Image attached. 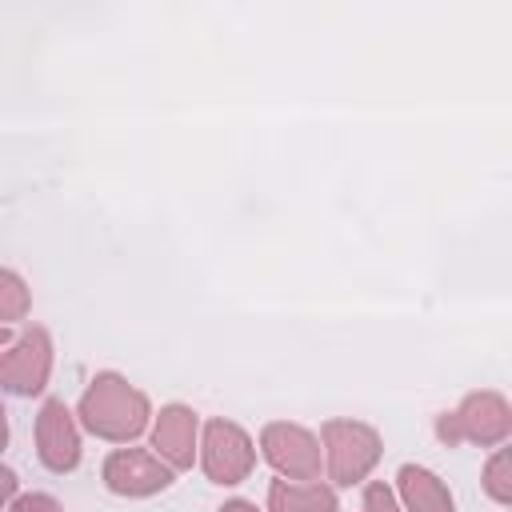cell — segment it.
<instances>
[{"label":"cell","instance_id":"obj_4","mask_svg":"<svg viewBox=\"0 0 512 512\" xmlns=\"http://www.w3.org/2000/svg\"><path fill=\"white\" fill-rule=\"evenodd\" d=\"M200 464L208 472V480L216 484H240L252 464H256V448L248 440V432L232 420H208L204 440H200Z\"/></svg>","mask_w":512,"mask_h":512},{"label":"cell","instance_id":"obj_11","mask_svg":"<svg viewBox=\"0 0 512 512\" xmlns=\"http://www.w3.org/2000/svg\"><path fill=\"white\" fill-rule=\"evenodd\" d=\"M268 512H336V492L312 480H276L268 488Z\"/></svg>","mask_w":512,"mask_h":512},{"label":"cell","instance_id":"obj_5","mask_svg":"<svg viewBox=\"0 0 512 512\" xmlns=\"http://www.w3.org/2000/svg\"><path fill=\"white\" fill-rule=\"evenodd\" d=\"M48 376H52V340L44 328L20 332V340L8 344V352H0V388L16 396H36L44 392Z\"/></svg>","mask_w":512,"mask_h":512},{"label":"cell","instance_id":"obj_16","mask_svg":"<svg viewBox=\"0 0 512 512\" xmlns=\"http://www.w3.org/2000/svg\"><path fill=\"white\" fill-rule=\"evenodd\" d=\"M12 496H16V472L0 464V508H4V504H8Z\"/></svg>","mask_w":512,"mask_h":512},{"label":"cell","instance_id":"obj_18","mask_svg":"<svg viewBox=\"0 0 512 512\" xmlns=\"http://www.w3.org/2000/svg\"><path fill=\"white\" fill-rule=\"evenodd\" d=\"M8 444V412H4V404H0V448Z\"/></svg>","mask_w":512,"mask_h":512},{"label":"cell","instance_id":"obj_6","mask_svg":"<svg viewBox=\"0 0 512 512\" xmlns=\"http://www.w3.org/2000/svg\"><path fill=\"white\" fill-rule=\"evenodd\" d=\"M260 448H264V460L288 480L320 476V440L300 424H284V420L268 424L260 432Z\"/></svg>","mask_w":512,"mask_h":512},{"label":"cell","instance_id":"obj_3","mask_svg":"<svg viewBox=\"0 0 512 512\" xmlns=\"http://www.w3.org/2000/svg\"><path fill=\"white\" fill-rule=\"evenodd\" d=\"M324 452H328V476L340 488L360 484L376 460H380V432L360 420H328L324 424Z\"/></svg>","mask_w":512,"mask_h":512},{"label":"cell","instance_id":"obj_2","mask_svg":"<svg viewBox=\"0 0 512 512\" xmlns=\"http://www.w3.org/2000/svg\"><path fill=\"white\" fill-rule=\"evenodd\" d=\"M512 432V408L500 392H472L456 412H444L436 420V436L444 444H500Z\"/></svg>","mask_w":512,"mask_h":512},{"label":"cell","instance_id":"obj_13","mask_svg":"<svg viewBox=\"0 0 512 512\" xmlns=\"http://www.w3.org/2000/svg\"><path fill=\"white\" fill-rule=\"evenodd\" d=\"M484 488H488V496H492L496 504H508V500H512V476H508V452H504V448L488 460V468H484Z\"/></svg>","mask_w":512,"mask_h":512},{"label":"cell","instance_id":"obj_12","mask_svg":"<svg viewBox=\"0 0 512 512\" xmlns=\"http://www.w3.org/2000/svg\"><path fill=\"white\" fill-rule=\"evenodd\" d=\"M28 284L16 276V272H8V268H0V328L4 324H12V320H24L28 316Z\"/></svg>","mask_w":512,"mask_h":512},{"label":"cell","instance_id":"obj_8","mask_svg":"<svg viewBox=\"0 0 512 512\" xmlns=\"http://www.w3.org/2000/svg\"><path fill=\"white\" fill-rule=\"evenodd\" d=\"M36 452L44 468L52 472H72L80 464V432L64 400H48L36 416Z\"/></svg>","mask_w":512,"mask_h":512},{"label":"cell","instance_id":"obj_1","mask_svg":"<svg viewBox=\"0 0 512 512\" xmlns=\"http://www.w3.org/2000/svg\"><path fill=\"white\" fill-rule=\"evenodd\" d=\"M148 416H152L148 396L140 388H132L124 376H116V372L92 376V384L80 396V420L100 440L128 444L148 428Z\"/></svg>","mask_w":512,"mask_h":512},{"label":"cell","instance_id":"obj_14","mask_svg":"<svg viewBox=\"0 0 512 512\" xmlns=\"http://www.w3.org/2000/svg\"><path fill=\"white\" fill-rule=\"evenodd\" d=\"M364 512H400V504H396L388 484H368L364 488Z\"/></svg>","mask_w":512,"mask_h":512},{"label":"cell","instance_id":"obj_15","mask_svg":"<svg viewBox=\"0 0 512 512\" xmlns=\"http://www.w3.org/2000/svg\"><path fill=\"white\" fill-rule=\"evenodd\" d=\"M8 512H64V508H60L52 496H44V492H28V496H20Z\"/></svg>","mask_w":512,"mask_h":512},{"label":"cell","instance_id":"obj_17","mask_svg":"<svg viewBox=\"0 0 512 512\" xmlns=\"http://www.w3.org/2000/svg\"><path fill=\"white\" fill-rule=\"evenodd\" d=\"M220 512H256V504H248V500H228Z\"/></svg>","mask_w":512,"mask_h":512},{"label":"cell","instance_id":"obj_19","mask_svg":"<svg viewBox=\"0 0 512 512\" xmlns=\"http://www.w3.org/2000/svg\"><path fill=\"white\" fill-rule=\"evenodd\" d=\"M4 344H8V328H0V348H4Z\"/></svg>","mask_w":512,"mask_h":512},{"label":"cell","instance_id":"obj_7","mask_svg":"<svg viewBox=\"0 0 512 512\" xmlns=\"http://www.w3.org/2000/svg\"><path fill=\"white\" fill-rule=\"evenodd\" d=\"M104 484L116 496H152V492H164L172 484V468L156 452L116 448L104 460Z\"/></svg>","mask_w":512,"mask_h":512},{"label":"cell","instance_id":"obj_9","mask_svg":"<svg viewBox=\"0 0 512 512\" xmlns=\"http://www.w3.org/2000/svg\"><path fill=\"white\" fill-rule=\"evenodd\" d=\"M196 412L188 404H168L160 408L156 424H152V448L168 468H192L196 456Z\"/></svg>","mask_w":512,"mask_h":512},{"label":"cell","instance_id":"obj_10","mask_svg":"<svg viewBox=\"0 0 512 512\" xmlns=\"http://www.w3.org/2000/svg\"><path fill=\"white\" fill-rule=\"evenodd\" d=\"M400 496H404V508L408 512H456L452 504V492L444 488V480L428 468H416V464H404L400 476Z\"/></svg>","mask_w":512,"mask_h":512}]
</instances>
